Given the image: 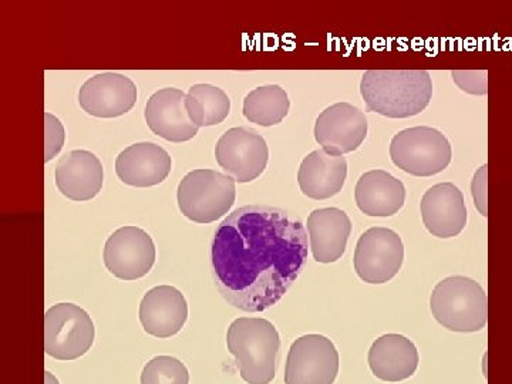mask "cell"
I'll list each match as a JSON object with an SVG mask.
<instances>
[{"mask_svg":"<svg viewBox=\"0 0 512 384\" xmlns=\"http://www.w3.org/2000/svg\"><path fill=\"white\" fill-rule=\"evenodd\" d=\"M309 248L308 231L292 212L264 205L238 208L212 239L215 286L239 311L265 312L295 284Z\"/></svg>","mask_w":512,"mask_h":384,"instance_id":"6da1fadb","label":"cell"},{"mask_svg":"<svg viewBox=\"0 0 512 384\" xmlns=\"http://www.w3.org/2000/svg\"><path fill=\"white\" fill-rule=\"evenodd\" d=\"M360 93L367 109L387 119H409L429 106L433 82L426 70H369Z\"/></svg>","mask_w":512,"mask_h":384,"instance_id":"7a4b0ae2","label":"cell"},{"mask_svg":"<svg viewBox=\"0 0 512 384\" xmlns=\"http://www.w3.org/2000/svg\"><path fill=\"white\" fill-rule=\"evenodd\" d=\"M227 346L229 353L235 357L239 375L245 382L269 384L275 379L281 338L269 320H234L228 328Z\"/></svg>","mask_w":512,"mask_h":384,"instance_id":"3957f363","label":"cell"},{"mask_svg":"<svg viewBox=\"0 0 512 384\" xmlns=\"http://www.w3.org/2000/svg\"><path fill=\"white\" fill-rule=\"evenodd\" d=\"M430 309L434 319L451 332L473 333L487 325V295L483 286L467 276L439 282L431 293Z\"/></svg>","mask_w":512,"mask_h":384,"instance_id":"277c9868","label":"cell"},{"mask_svg":"<svg viewBox=\"0 0 512 384\" xmlns=\"http://www.w3.org/2000/svg\"><path fill=\"white\" fill-rule=\"evenodd\" d=\"M237 191L235 180L215 170H194L178 185L177 200L185 218L211 224L228 214Z\"/></svg>","mask_w":512,"mask_h":384,"instance_id":"5b68a950","label":"cell"},{"mask_svg":"<svg viewBox=\"0 0 512 384\" xmlns=\"http://www.w3.org/2000/svg\"><path fill=\"white\" fill-rule=\"evenodd\" d=\"M390 157L404 173L414 177H433L451 163V144L436 128H406L393 137Z\"/></svg>","mask_w":512,"mask_h":384,"instance_id":"8992f818","label":"cell"},{"mask_svg":"<svg viewBox=\"0 0 512 384\" xmlns=\"http://www.w3.org/2000/svg\"><path fill=\"white\" fill-rule=\"evenodd\" d=\"M89 313L74 303H59L45 315V350L53 359L69 362L86 355L94 343Z\"/></svg>","mask_w":512,"mask_h":384,"instance_id":"52a82bcc","label":"cell"},{"mask_svg":"<svg viewBox=\"0 0 512 384\" xmlns=\"http://www.w3.org/2000/svg\"><path fill=\"white\" fill-rule=\"evenodd\" d=\"M404 261L402 238L393 229L375 227L357 241L353 265L366 284L382 285L399 274Z\"/></svg>","mask_w":512,"mask_h":384,"instance_id":"ba28073f","label":"cell"},{"mask_svg":"<svg viewBox=\"0 0 512 384\" xmlns=\"http://www.w3.org/2000/svg\"><path fill=\"white\" fill-rule=\"evenodd\" d=\"M215 158L235 183H251L265 171L269 158L268 144L252 128H229L218 140Z\"/></svg>","mask_w":512,"mask_h":384,"instance_id":"9c48e42d","label":"cell"},{"mask_svg":"<svg viewBox=\"0 0 512 384\" xmlns=\"http://www.w3.org/2000/svg\"><path fill=\"white\" fill-rule=\"evenodd\" d=\"M339 373V352L322 335L296 339L286 360L285 384H333Z\"/></svg>","mask_w":512,"mask_h":384,"instance_id":"30bf717a","label":"cell"},{"mask_svg":"<svg viewBox=\"0 0 512 384\" xmlns=\"http://www.w3.org/2000/svg\"><path fill=\"white\" fill-rule=\"evenodd\" d=\"M103 258L111 275L123 281H137L156 264V245L144 229L123 227L107 239Z\"/></svg>","mask_w":512,"mask_h":384,"instance_id":"8fae6325","label":"cell"},{"mask_svg":"<svg viewBox=\"0 0 512 384\" xmlns=\"http://www.w3.org/2000/svg\"><path fill=\"white\" fill-rule=\"evenodd\" d=\"M367 136V119L349 103H336L319 114L315 138L330 156L342 157L362 146Z\"/></svg>","mask_w":512,"mask_h":384,"instance_id":"7c38bea8","label":"cell"},{"mask_svg":"<svg viewBox=\"0 0 512 384\" xmlns=\"http://www.w3.org/2000/svg\"><path fill=\"white\" fill-rule=\"evenodd\" d=\"M137 101V86L120 73H101L83 84L79 103L87 114L99 119L124 116Z\"/></svg>","mask_w":512,"mask_h":384,"instance_id":"4fadbf2b","label":"cell"},{"mask_svg":"<svg viewBox=\"0 0 512 384\" xmlns=\"http://www.w3.org/2000/svg\"><path fill=\"white\" fill-rule=\"evenodd\" d=\"M420 211L424 225L433 237L454 238L466 228V201L463 191L456 184L433 185L423 195Z\"/></svg>","mask_w":512,"mask_h":384,"instance_id":"5bb4252c","label":"cell"},{"mask_svg":"<svg viewBox=\"0 0 512 384\" xmlns=\"http://www.w3.org/2000/svg\"><path fill=\"white\" fill-rule=\"evenodd\" d=\"M188 319V303L174 286H156L144 295L140 322L148 335L167 339L177 335Z\"/></svg>","mask_w":512,"mask_h":384,"instance_id":"9a60e30c","label":"cell"},{"mask_svg":"<svg viewBox=\"0 0 512 384\" xmlns=\"http://www.w3.org/2000/svg\"><path fill=\"white\" fill-rule=\"evenodd\" d=\"M187 94L180 89L160 90L148 100L146 121L150 130L171 143H184L197 136L198 128L192 123L185 107Z\"/></svg>","mask_w":512,"mask_h":384,"instance_id":"2e32d148","label":"cell"},{"mask_svg":"<svg viewBox=\"0 0 512 384\" xmlns=\"http://www.w3.org/2000/svg\"><path fill=\"white\" fill-rule=\"evenodd\" d=\"M56 185L72 201H90L103 188L104 170L96 154L74 150L64 154L56 167Z\"/></svg>","mask_w":512,"mask_h":384,"instance_id":"e0dca14e","label":"cell"},{"mask_svg":"<svg viewBox=\"0 0 512 384\" xmlns=\"http://www.w3.org/2000/svg\"><path fill=\"white\" fill-rule=\"evenodd\" d=\"M309 247L313 258L320 264H333L345 255L352 222L339 208H319L309 215Z\"/></svg>","mask_w":512,"mask_h":384,"instance_id":"ac0fdd59","label":"cell"},{"mask_svg":"<svg viewBox=\"0 0 512 384\" xmlns=\"http://www.w3.org/2000/svg\"><path fill=\"white\" fill-rule=\"evenodd\" d=\"M173 161L163 147L154 143H137L121 151L116 173L124 184L147 188L163 183L171 173Z\"/></svg>","mask_w":512,"mask_h":384,"instance_id":"d6986e66","label":"cell"},{"mask_svg":"<svg viewBox=\"0 0 512 384\" xmlns=\"http://www.w3.org/2000/svg\"><path fill=\"white\" fill-rule=\"evenodd\" d=\"M420 356L412 340L389 333L373 342L369 350V366L373 375L383 382H403L419 367Z\"/></svg>","mask_w":512,"mask_h":384,"instance_id":"ffe728a7","label":"cell"},{"mask_svg":"<svg viewBox=\"0 0 512 384\" xmlns=\"http://www.w3.org/2000/svg\"><path fill=\"white\" fill-rule=\"evenodd\" d=\"M348 177L345 157L330 156L325 150H315L305 157L299 167L301 191L312 200H328L342 191Z\"/></svg>","mask_w":512,"mask_h":384,"instance_id":"44dd1931","label":"cell"},{"mask_svg":"<svg viewBox=\"0 0 512 384\" xmlns=\"http://www.w3.org/2000/svg\"><path fill=\"white\" fill-rule=\"evenodd\" d=\"M355 200L367 217H393L403 208L406 188L387 171L373 170L357 181Z\"/></svg>","mask_w":512,"mask_h":384,"instance_id":"7402d4cb","label":"cell"},{"mask_svg":"<svg viewBox=\"0 0 512 384\" xmlns=\"http://www.w3.org/2000/svg\"><path fill=\"white\" fill-rule=\"evenodd\" d=\"M185 107L198 128L217 126L227 119L231 100L224 90L212 84H195L188 90Z\"/></svg>","mask_w":512,"mask_h":384,"instance_id":"603a6c76","label":"cell"},{"mask_svg":"<svg viewBox=\"0 0 512 384\" xmlns=\"http://www.w3.org/2000/svg\"><path fill=\"white\" fill-rule=\"evenodd\" d=\"M291 101L288 93L278 84L258 87L244 100V116L262 127L276 126L288 116Z\"/></svg>","mask_w":512,"mask_h":384,"instance_id":"cb8c5ba5","label":"cell"},{"mask_svg":"<svg viewBox=\"0 0 512 384\" xmlns=\"http://www.w3.org/2000/svg\"><path fill=\"white\" fill-rule=\"evenodd\" d=\"M190 373L181 360L157 356L144 366L141 384H188Z\"/></svg>","mask_w":512,"mask_h":384,"instance_id":"d4e9b609","label":"cell"},{"mask_svg":"<svg viewBox=\"0 0 512 384\" xmlns=\"http://www.w3.org/2000/svg\"><path fill=\"white\" fill-rule=\"evenodd\" d=\"M45 130V161L49 163L62 151L66 134H64L62 121L52 113L45 114Z\"/></svg>","mask_w":512,"mask_h":384,"instance_id":"484cf974","label":"cell"},{"mask_svg":"<svg viewBox=\"0 0 512 384\" xmlns=\"http://www.w3.org/2000/svg\"><path fill=\"white\" fill-rule=\"evenodd\" d=\"M481 73V72H480ZM478 72H453L454 82L460 86L461 90L471 94L487 93V77L480 76Z\"/></svg>","mask_w":512,"mask_h":384,"instance_id":"4316f807","label":"cell"},{"mask_svg":"<svg viewBox=\"0 0 512 384\" xmlns=\"http://www.w3.org/2000/svg\"><path fill=\"white\" fill-rule=\"evenodd\" d=\"M474 202H476L477 210L487 217V165L478 170L474 175L473 185Z\"/></svg>","mask_w":512,"mask_h":384,"instance_id":"83f0119b","label":"cell"},{"mask_svg":"<svg viewBox=\"0 0 512 384\" xmlns=\"http://www.w3.org/2000/svg\"><path fill=\"white\" fill-rule=\"evenodd\" d=\"M46 384H59L55 376L50 375L49 372L46 373Z\"/></svg>","mask_w":512,"mask_h":384,"instance_id":"f1b7e54d","label":"cell"}]
</instances>
